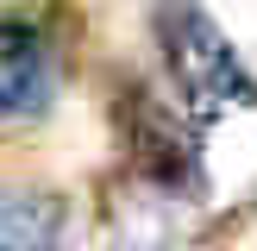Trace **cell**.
Segmentation results:
<instances>
[{
  "label": "cell",
  "mask_w": 257,
  "mask_h": 251,
  "mask_svg": "<svg viewBox=\"0 0 257 251\" xmlns=\"http://www.w3.org/2000/svg\"><path fill=\"white\" fill-rule=\"evenodd\" d=\"M157 38L176 88H182L195 119H220L226 107H257V82L245 75L232 38L195 7V0H163L157 7Z\"/></svg>",
  "instance_id": "6da1fadb"
},
{
  "label": "cell",
  "mask_w": 257,
  "mask_h": 251,
  "mask_svg": "<svg viewBox=\"0 0 257 251\" xmlns=\"http://www.w3.org/2000/svg\"><path fill=\"white\" fill-rule=\"evenodd\" d=\"M50 100V50L25 19H0V119H25Z\"/></svg>",
  "instance_id": "7a4b0ae2"
},
{
  "label": "cell",
  "mask_w": 257,
  "mask_h": 251,
  "mask_svg": "<svg viewBox=\"0 0 257 251\" xmlns=\"http://www.w3.org/2000/svg\"><path fill=\"white\" fill-rule=\"evenodd\" d=\"M57 201L32 188H0V251H50L57 245Z\"/></svg>",
  "instance_id": "3957f363"
}]
</instances>
